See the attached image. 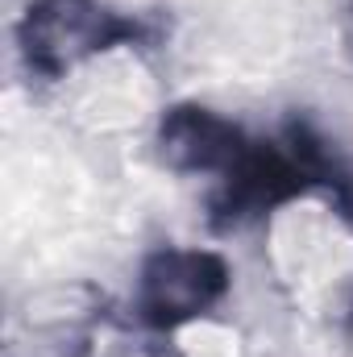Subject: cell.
<instances>
[{"mask_svg": "<svg viewBox=\"0 0 353 357\" xmlns=\"http://www.w3.org/2000/svg\"><path fill=\"white\" fill-rule=\"evenodd\" d=\"M21 54L42 75H63L80 59L137 38V25L100 0H33L21 17Z\"/></svg>", "mask_w": 353, "mask_h": 357, "instance_id": "obj_1", "label": "cell"}, {"mask_svg": "<svg viewBox=\"0 0 353 357\" xmlns=\"http://www.w3.org/2000/svg\"><path fill=\"white\" fill-rule=\"evenodd\" d=\"M229 291V262L212 250H158L137 278L142 324L171 333L216 307Z\"/></svg>", "mask_w": 353, "mask_h": 357, "instance_id": "obj_2", "label": "cell"}, {"mask_svg": "<svg viewBox=\"0 0 353 357\" xmlns=\"http://www.w3.org/2000/svg\"><path fill=\"white\" fill-rule=\"evenodd\" d=\"M312 167L291 150H278V146H262V142H250L246 154L220 175V191L212 199V220L216 225H241L250 216H262L270 208L295 199L308 183H312Z\"/></svg>", "mask_w": 353, "mask_h": 357, "instance_id": "obj_3", "label": "cell"}, {"mask_svg": "<svg viewBox=\"0 0 353 357\" xmlns=\"http://www.w3.org/2000/svg\"><path fill=\"white\" fill-rule=\"evenodd\" d=\"M246 133L204 104H179L158 125V150L167 167L183 175H225L246 154Z\"/></svg>", "mask_w": 353, "mask_h": 357, "instance_id": "obj_4", "label": "cell"}]
</instances>
